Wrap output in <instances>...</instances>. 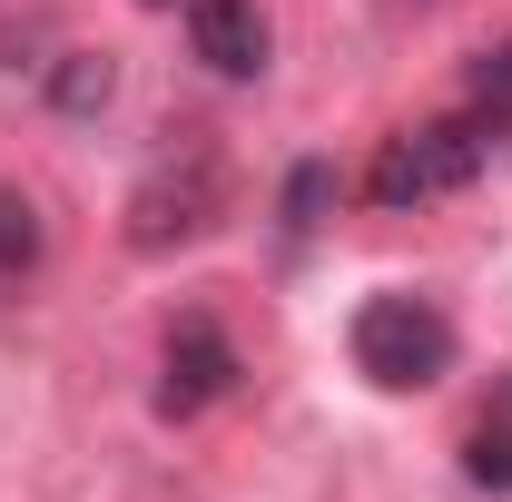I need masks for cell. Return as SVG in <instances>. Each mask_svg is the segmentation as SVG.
I'll return each mask as SVG.
<instances>
[{"label":"cell","mask_w":512,"mask_h":502,"mask_svg":"<svg viewBox=\"0 0 512 502\" xmlns=\"http://www.w3.org/2000/svg\"><path fill=\"white\" fill-rule=\"evenodd\" d=\"M345 345H355V375L375 384V394H424V384L453 375V315L434 296H414V286L365 296L355 325H345Z\"/></svg>","instance_id":"6da1fadb"},{"label":"cell","mask_w":512,"mask_h":502,"mask_svg":"<svg viewBox=\"0 0 512 502\" xmlns=\"http://www.w3.org/2000/svg\"><path fill=\"white\" fill-rule=\"evenodd\" d=\"M217 207H227V158H217L207 128H178V138L148 158L138 197H128V247L168 256V247H188V237H207Z\"/></svg>","instance_id":"7a4b0ae2"},{"label":"cell","mask_w":512,"mask_h":502,"mask_svg":"<svg viewBox=\"0 0 512 502\" xmlns=\"http://www.w3.org/2000/svg\"><path fill=\"white\" fill-rule=\"evenodd\" d=\"M493 138H503V119H483V109H453V119L404 128V138H384V148H375L365 197H375V207H424V197L473 188L483 158H493Z\"/></svg>","instance_id":"3957f363"},{"label":"cell","mask_w":512,"mask_h":502,"mask_svg":"<svg viewBox=\"0 0 512 502\" xmlns=\"http://www.w3.org/2000/svg\"><path fill=\"white\" fill-rule=\"evenodd\" d=\"M237 375H247V355H237V335L207 306L168 315V335H158V414H168V424H188L217 394H237Z\"/></svg>","instance_id":"277c9868"},{"label":"cell","mask_w":512,"mask_h":502,"mask_svg":"<svg viewBox=\"0 0 512 502\" xmlns=\"http://www.w3.org/2000/svg\"><path fill=\"white\" fill-rule=\"evenodd\" d=\"M188 50L217 69V79H256L266 50H276V30H266L256 0H188Z\"/></svg>","instance_id":"5b68a950"},{"label":"cell","mask_w":512,"mask_h":502,"mask_svg":"<svg viewBox=\"0 0 512 502\" xmlns=\"http://www.w3.org/2000/svg\"><path fill=\"white\" fill-rule=\"evenodd\" d=\"M463 483L473 493H512V365L493 375V394L463 424Z\"/></svg>","instance_id":"8992f818"},{"label":"cell","mask_w":512,"mask_h":502,"mask_svg":"<svg viewBox=\"0 0 512 502\" xmlns=\"http://www.w3.org/2000/svg\"><path fill=\"white\" fill-rule=\"evenodd\" d=\"M109 89H119V69L99 60V50H69V60L50 69V99H60L69 119H89V109H109Z\"/></svg>","instance_id":"52a82bcc"},{"label":"cell","mask_w":512,"mask_h":502,"mask_svg":"<svg viewBox=\"0 0 512 502\" xmlns=\"http://www.w3.org/2000/svg\"><path fill=\"white\" fill-rule=\"evenodd\" d=\"M30 266H40V207L0 188V276H30Z\"/></svg>","instance_id":"ba28073f"},{"label":"cell","mask_w":512,"mask_h":502,"mask_svg":"<svg viewBox=\"0 0 512 502\" xmlns=\"http://www.w3.org/2000/svg\"><path fill=\"white\" fill-rule=\"evenodd\" d=\"M325 207H335V168H325V158H306V168L286 178V237H316Z\"/></svg>","instance_id":"9c48e42d"},{"label":"cell","mask_w":512,"mask_h":502,"mask_svg":"<svg viewBox=\"0 0 512 502\" xmlns=\"http://www.w3.org/2000/svg\"><path fill=\"white\" fill-rule=\"evenodd\" d=\"M473 109L512 128V40H503V50H483V69H473Z\"/></svg>","instance_id":"30bf717a"},{"label":"cell","mask_w":512,"mask_h":502,"mask_svg":"<svg viewBox=\"0 0 512 502\" xmlns=\"http://www.w3.org/2000/svg\"><path fill=\"white\" fill-rule=\"evenodd\" d=\"M148 10H178V0H148Z\"/></svg>","instance_id":"8fae6325"}]
</instances>
